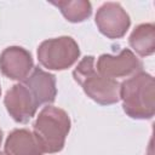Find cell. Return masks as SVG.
<instances>
[{"instance_id": "obj_1", "label": "cell", "mask_w": 155, "mask_h": 155, "mask_svg": "<svg viewBox=\"0 0 155 155\" xmlns=\"http://www.w3.org/2000/svg\"><path fill=\"white\" fill-rule=\"evenodd\" d=\"M124 111L136 120H149L155 114V81L145 71H139L120 84Z\"/></svg>"}, {"instance_id": "obj_2", "label": "cell", "mask_w": 155, "mask_h": 155, "mask_svg": "<svg viewBox=\"0 0 155 155\" xmlns=\"http://www.w3.org/2000/svg\"><path fill=\"white\" fill-rule=\"evenodd\" d=\"M74 80L92 101L101 105H111L120 101V82L101 75L94 67V57H84L73 70Z\"/></svg>"}, {"instance_id": "obj_3", "label": "cell", "mask_w": 155, "mask_h": 155, "mask_svg": "<svg viewBox=\"0 0 155 155\" xmlns=\"http://www.w3.org/2000/svg\"><path fill=\"white\" fill-rule=\"evenodd\" d=\"M70 117L61 108L47 105L38 115L33 128L44 153H59L65 144V138L70 131Z\"/></svg>"}, {"instance_id": "obj_4", "label": "cell", "mask_w": 155, "mask_h": 155, "mask_svg": "<svg viewBox=\"0 0 155 155\" xmlns=\"http://www.w3.org/2000/svg\"><path fill=\"white\" fill-rule=\"evenodd\" d=\"M80 57L78 42L71 36H59L42 41L38 47V61L48 70H64Z\"/></svg>"}, {"instance_id": "obj_5", "label": "cell", "mask_w": 155, "mask_h": 155, "mask_svg": "<svg viewBox=\"0 0 155 155\" xmlns=\"http://www.w3.org/2000/svg\"><path fill=\"white\" fill-rule=\"evenodd\" d=\"M96 70L101 75L115 80L143 71V62L130 48H124L117 54H101L97 59Z\"/></svg>"}, {"instance_id": "obj_6", "label": "cell", "mask_w": 155, "mask_h": 155, "mask_svg": "<svg viewBox=\"0 0 155 155\" xmlns=\"http://www.w3.org/2000/svg\"><path fill=\"white\" fill-rule=\"evenodd\" d=\"M98 30L108 39L122 38L131 25L128 13L119 2H104L94 17Z\"/></svg>"}, {"instance_id": "obj_7", "label": "cell", "mask_w": 155, "mask_h": 155, "mask_svg": "<svg viewBox=\"0 0 155 155\" xmlns=\"http://www.w3.org/2000/svg\"><path fill=\"white\" fill-rule=\"evenodd\" d=\"M4 104L10 116L19 124H27L36 113L38 103L24 84L13 85L5 94Z\"/></svg>"}, {"instance_id": "obj_8", "label": "cell", "mask_w": 155, "mask_h": 155, "mask_svg": "<svg viewBox=\"0 0 155 155\" xmlns=\"http://www.w3.org/2000/svg\"><path fill=\"white\" fill-rule=\"evenodd\" d=\"M31 69H34V61L31 53L21 46L6 47L0 54V70L4 76L24 81Z\"/></svg>"}, {"instance_id": "obj_9", "label": "cell", "mask_w": 155, "mask_h": 155, "mask_svg": "<svg viewBox=\"0 0 155 155\" xmlns=\"http://www.w3.org/2000/svg\"><path fill=\"white\" fill-rule=\"evenodd\" d=\"M34 96L38 105L51 104L54 102L57 96L56 76L48 71L42 70L39 67H34L33 73L23 81Z\"/></svg>"}, {"instance_id": "obj_10", "label": "cell", "mask_w": 155, "mask_h": 155, "mask_svg": "<svg viewBox=\"0 0 155 155\" xmlns=\"http://www.w3.org/2000/svg\"><path fill=\"white\" fill-rule=\"evenodd\" d=\"M6 155H44V149L34 134L27 128H16L10 132L5 142Z\"/></svg>"}, {"instance_id": "obj_11", "label": "cell", "mask_w": 155, "mask_h": 155, "mask_svg": "<svg viewBox=\"0 0 155 155\" xmlns=\"http://www.w3.org/2000/svg\"><path fill=\"white\" fill-rule=\"evenodd\" d=\"M128 44L140 57L151 56L155 52V25L153 23L138 24L132 30Z\"/></svg>"}, {"instance_id": "obj_12", "label": "cell", "mask_w": 155, "mask_h": 155, "mask_svg": "<svg viewBox=\"0 0 155 155\" xmlns=\"http://www.w3.org/2000/svg\"><path fill=\"white\" fill-rule=\"evenodd\" d=\"M51 4L58 7L64 18L71 23H81L92 15V5L87 0H62Z\"/></svg>"}, {"instance_id": "obj_13", "label": "cell", "mask_w": 155, "mask_h": 155, "mask_svg": "<svg viewBox=\"0 0 155 155\" xmlns=\"http://www.w3.org/2000/svg\"><path fill=\"white\" fill-rule=\"evenodd\" d=\"M2 136H4V133H2V131L0 128V145H1V142H2Z\"/></svg>"}, {"instance_id": "obj_14", "label": "cell", "mask_w": 155, "mask_h": 155, "mask_svg": "<svg viewBox=\"0 0 155 155\" xmlns=\"http://www.w3.org/2000/svg\"><path fill=\"white\" fill-rule=\"evenodd\" d=\"M0 96H1V86H0Z\"/></svg>"}, {"instance_id": "obj_15", "label": "cell", "mask_w": 155, "mask_h": 155, "mask_svg": "<svg viewBox=\"0 0 155 155\" xmlns=\"http://www.w3.org/2000/svg\"><path fill=\"white\" fill-rule=\"evenodd\" d=\"M0 155H6V154H4V153H0Z\"/></svg>"}]
</instances>
